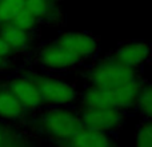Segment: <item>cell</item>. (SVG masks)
I'll return each mask as SVG.
<instances>
[{"mask_svg": "<svg viewBox=\"0 0 152 147\" xmlns=\"http://www.w3.org/2000/svg\"><path fill=\"white\" fill-rule=\"evenodd\" d=\"M135 147H152V124L150 119L143 122L137 129Z\"/></svg>", "mask_w": 152, "mask_h": 147, "instance_id": "e0dca14e", "label": "cell"}, {"mask_svg": "<svg viewBox=\"0 0 152 147\" xmlns=\"http://www.w3.org/2000/svg\"><path fill=\"white\" fill-rule=\"evenodd\" d=\"M32 80L36 84L37 90L42 95L43 103H48L52 106H66L71 104L76 99L75 88L64 80L47 78V76L34 78Z\"/></svg>", "mask_w": 152, "mask_h": 147, "instance_id": "3957f363", "label": "cell"}, {"mask_svg": "<svg viewBox=\"0 0 152 147\" xmlns=\"http://www.w3.org/2000/svg\"><path fill=\"white\" fill-rule=\"evenodd\" d=\"M0 147H1V146H0Z\"/></svg>", "mask_w": 152, "mask_h": 147, "instance_id": "ffe728a7", "label": "cell"}, {"mask_svg": "<svg viewBox=\"0 0 152 147\" xmlns=\"http://www.w3.org/2000/svg\"><path fill=\"white\" fill-rule=\"evenodd\" d=\"M64 147H113L105 132L81 127L68 140L61 142Z\"/></svg>", "mask_w": 152, "mask_h": 147, "instance_id": "30bf717a", "label": "cell"}, {"mask_svg": "<svg viewBox=\"0 0 152 147\" xmlns=\"http://www.w3.org/2000/svg\"><path fill=\"white\" fill-rule=\"evenodd\" d=\"M11 52V50L8 48V46L5 44L4 42H3V39L0 37V56H3V58H5V56H8Z\"/></svg>", "mask_w": 152, "mask_h": 147, "instance_id": "ac0fdd59", "label": "cell"}, {"mask_svg": "<svg viewBox=\"0 0 152 147\" xmlns=\"http://www.w3.org/2000/svg\"><path fill=\"white\" fill-rule=\"evenodd\" d=\"M42 124L50 137L66 142L81 129V122L72 111L64 108H55L43 115Z\"/></svg>", "mask_w": 152, "mask_h": 147, "instance_id": "6da1fadb", "label": "cell"}, {"mask_svg": "<svg viewBox=\"0 0 152 147\" xmlns=\"http://www.w3.org/2000/svg\"><path fill=\"white\" fill-rule=\"evenodd\" d=\"M36 19L34 18V16L31 15V13L28 12V11L26 10V7H21L20 10L16 12V15L13 16V19L11 20V24H13L15 27H18V28L23 29V31H31L32 28L35 27V24H36Z\"/></svg>", "mask_w": 152, "mask_h": 147, "instance_id": "2e32d148", "label": "cell"}, {"mask_svg": "<svg viewBox=\"0 0 152 147\" xmlns=\"http://www.w3.org/2000/svg\"><path fill=\"white\" fill-rule=\"evenodd\" d=\"M135 78H136L135 70L128 68V67L115 62L113 59L102 62L91 72L92 86L100 87V88L115 87L132 80Z\"/></svg>", "mask_w": 152, "mask_h": 147, "instance_id": "7a4b0ae2", "label": "cell"}, {"mask_svg": "<svg viewBox=\"0 0 152 147\" xmlns=\"http://www.w3.org/2000/svg\"><path fill=\"white\" fill-rule=\"evenodd\" d=\"M5 63V58H3V56H0V67H3Z\"/></svg>", "mask_w": 152, "mask_h": 147, "instance_id": "d6986e66", "label": "cell"}, {"mask_svg": "<svg viewBox=\"0 0 152 147\" xmlns=\"http://www.w3.org/2000/svg\"><path fill=\"white\" fill-rule=\"evenodd\" d=\"M26 0H0V26L11 23L13 16L24 5Z\"/></svg>", "mask_w": 152, "mask_h": 147, "instance_id": "5bb4252c", "label": "cell"}, {"mask_svg": "<svg viewBox=\"0 0 152 147\" xmlns=\"http://www.w3.org/2000/svg\"><path fill=\"white\" fill-rule=\"evenodd\" d=\"M150 56V46L145 42H131L123 44L115 51L113 60L128 68L135 70L145 63Z\"/></svg>", "mask_w": 152, "mask_h": 147, "instance_id": "ba28073f", "label": "cell"}, {"mask_svg": "<svg viewBox=\"0 0 152 147\" xmlns=\"http://www.w3.org/2000/svg\"><path fill=\"white\" fill-rule=\"evenodd\" d=\"M24 106L12 95L10 90L0 91V118L18 119L24 114Z\"/></svg>", "mask_w": 152, "mask_h": 147, "instance_id": "7c38bea8", "label": "cell"}, {"mask_svg": "<svg viewBox=\"0 0 152 147\" xmlns=\"http://www.w3.org/2000/svg\"><path fill=\"white\" fill-rule=\"evenodd\" d=\"M83 106L84 107H112L108 102L104 90L96 86H91L83 95Z\"/></svg>", "mask_w": 152, "mask_h": 147, "instance_id": "4fadbf2b", "label": "cell"}, {"mask_svg": "<svg viewBox=\"0 0 152 147\" xmlns=\"http://www.w3.org/2000/svg\"><path fill=\"white\" fill-rule=\"evenodd\" d=\"M10 91L24 106V108H36L43 103L42 95L32 79H13L10 83Z\"/></svg>", "mask_w": 152, "mask_h": 147, "instance_id": "9c48e42d", "label": "cell"}, {"mask_svg": "<svg viewBox=\"0 0 152 147\" xmlns=\"http://www.w3.org/2000/svg\"><path fill=\"white\" fill-rule=\"evenodd\" d=\"M79 118L83 127L105 132L120 126L123 121V112L120 108L116 107H84Z\"/></svg>", "mask_w": 152, "mask_h": 147, "instance_id": "277c9868", "label": "cell"}, {"mask_svg": "<svg viewBox=\"0 0 152 147\" xmlns=\"http://www.w3.org/2000/svg\"><path fill=\"white\" fill-rule=\"evenodd\" d=\"M0 37L8 46L10 50H24L29 43L28 32L18 28L11 23L0 26Z\"/></svg>", "mask_w": 152, "mask_h": 147, "instance_id": "8fae6325", "label": "cell"}, {"mask_svg": "<svg viewBox=\"0 0 152 147\" xmlns=\"http://www.w3.org/2000/svg\"><path fill=\"white\" fill-rule=\"evenodd\" d=\"M136 106L139 107L140 112L145 116V119L151 118V111H152V90L150 83L142 84L140 87L139 95L136 99Z\"/></svg>", "mask_w": 152, "mask_h": 147, "instance_id": "9a60e30c", "label": "cell"}, {"mask_svg": "<svg viewBox=\"0 0 152 147\" xmlns=\"http://www.w3.org/2000/svg\"><path fill=\"white\" fill-rule=\"evenodd\" d=\"M37 59L44 68L55 70V71L72 68L81 62L71 52L60 47L58 43H51V44L43 47L39 51V58Z\"/></svg>", "mask_w": 152, "mask_h": 147, "instance_id": "5b68a950", "label": "cell"}, {"mask_svg": "<svg viewBox=\"0 0 152 147\" xmlns=\"http://www.w3.org/2000/svg\"><path fill=\"white\" fill-rule=\"evenodd\" d=\"M142 83L139 79L135 78L129 82H126L123 84H119L115 87H110V88H103L108 98V102L112 107L116 108H127L132 107L136 104V99L139 95Z\"/></svg>", "mask_w": 152, "mask_h": 147, "instance_id": "52a82bcc", "label": "cell"}, {"mask_svg": "<svg viewBox=\"0 0 152 147\" xmlns=\"http://www.w3.org/2000/svg\"><path fill=\"white\" fill-rule=\"evenodd\" d=\"M60 47L71 52L76 58L83 60L84 58L94 55L97 50V40L94 36L84 32H68L56 40Z\"/></svg>", "mask_w": 152, "mask_h": 147, "instance_id": "8992f818", "label": "cell"}]
</instances>
